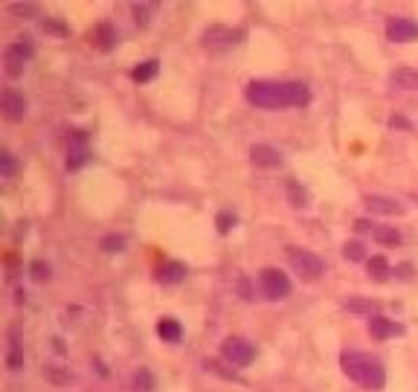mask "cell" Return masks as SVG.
Instances as JSON below:
<instances>
[{
    "label": "cell",
    "instance_id": "cell-2",
    "mask_svg": "<svg viewBox=\"0 0 418 392\" xmlns=\"http://www.w3.org/2000/svg\"><path fill=\"white\" fill-rule=\"evenodd\" d=\"M340 369L349 381H354L357 386L363 389H372V392H381L386 386V369L384 363L366 355V351H354V349H346L340 355Z\"/></svg>",
    "mask_w": 418,
    "mask_h": 392
},
{
    "label": "cell",
    "instance_id": "cell-29",
    "mask_svg": "<svg viewBox=\"0 0 418 392\" xmlns=\"http://www.w3.org/2000/svg\"><path fill=\"white\" fill-rule=\"evenodd\" d=\"M99 247H102L105 253H123L125 250V239H123V235H105V239L99 241Z\"/></svg>",
    "mask_w": 418,
    "mask_h": 392
},
{
    "label": "cell",
    "instance_id": "cell-1",
    "mask_svg": "<svg viewBox=\"0 0 418 392\" xmlns=\"http://www.w3.org/2000/svg\"><path fill=\"white\" fill-rule=\"evenodd\" d=\"M244 99L262 111H285V108H305L311 102V88L305 82H250L244 88Z\"/></svg>",
    "mask_w": 418,
    "mask_h": 392
},
{
    "label": "cell",
    "instance_id": "cell-9",
    "mask_svg": "<svg viewBox=\"0 0 418 392\" xmlns=\"http://www.w3.org/2000/svg\"><path fill=\"white\" fill-rule=\"evenodd\" d=\"M85 163H90V148H88V134L85 131H73L70 134V148H67V169L76 172Z\"/></svg>",
    "mask_w": 418,
    "mask_h": 392
},
{
    "label": "cell",
    "instance_id": "cell-28",
    "mask_svg": "<svg viewBox=\"0 0 418 392\" xmlns=\"http://www.w3.org/2000/svg\"><path fill=\"white\" fill-rule=\"evenodd\" d=\"M131 12H134L137 27H148V24H151V12H154V6H151V4H134Z\"/></svg>",
    "mask_w": 418,
    "mask_h": 392
},
{
    "label": "cell",
    "instance_id": "cell-12",
    "mask_svg": "<svg viewBox=\"0 0 418 392\" xmlns=\"http://www.w3.org/2000/svg\"><path fill=\"white\" fill-rule=\"evenodd\" d=\"M401 326H398L395 320H389V317H381V314H375V317L369 320V335L375 337V340H389V337H395V335H401Z\"/></svg>",
    "mask_w": 418,
    "mask_h": 392
},
{
    "label": "cell",
    "instance_id": "cell-18",
    "mask_svg": "<svg viewBox=\"0 0 418 392\" xmlns=\"http://www.w3.org/2000/svg\"><path fill=\"white\" fill-rule=\"evenodd\" d=\"M93 41H96V47L102 50V52H111L116 47V29L111 24H99L93 29Z\"/></svg>",
    "mask_w": 418,
    "mask_h": 392
},
{
    "label": "cell",
    "instance_id": "cell-34",
    "mask_svg": "<svg viewBox=\"0 0 418 392\" xmlns=\"http://www.w3.org/2000/svg\"><path fill=\"white\" fill-rule=\"evenodd\" d=\"M375 227H377V224L369 221V218H357V221H354V230H357V232H369V235H372Z\"/></svg>",
    "mask_w": 418,
    "mask_h": 392
},
{
    "label": "cell",
    "instance_id": "cell-7",
    "mask_svg": "<svg viewBox=\"0 0 418 392\" xmlns=\"http://www.w3.org/2000/svg\"><path fill=\"white\" fill-rule=\"evenodd\" d=\"M0 111H4L6 120L21 122V120H27V113H29V102H27V96L21 90L6 88L4 96H0Z\"/></svg>",
    "mask_w": 418,
    "mask_h": 392
},
{
    "label": "cell",
    "instance_id": "cell-10",
    "mask_svg": "<svg viewBox=\"0 0 418 392\" xmlns=\"http://www.w3.org/2000/svg\"><path fill=\"white\" fill-rule=\"evenodd\" d=\"M250 160L258 169H279V166H282V151L273 148V146L258 143V146L250 148Z\"/></svg>",
    "mask_w": 418,
    "mask_h": 392
},
{
    "label": "cell",
    "instance_id": "cell-17",
    "mask_svg": "<svg viewBox=\"0 0 418 392\" xmlns=\"http://www.w3.org/2000/svg\"><path fill=\"white\" fill-rule=\"evenodd\" d=\"M157 73H160V62H157V58H148V62H139L131 70V78H134L137 85H146V82H151Z\"/></svg>",
    "mask_w": 418,
    "mask_h": 392
},
{
    "label": "cell",
    "instance_id": "cell-33",
    "mask_svg": "<svg viewBox=\"0 0 418 392\" xmlns=\"http://www.w3.org/2000/svg\"><path fill=\"white\" fill-rule=\"evenodd\" d=\"M389 128H395V131H412V122L404 120V116H389Z\"/></svg>",
    "mask_w": 418,
    "mask_h": 392
},
{
    "label": "cell",
    "instance_id": "cell-5",
    "mask_svg": "<svg viewBox=\"0 0 418 392\" xmlns=\"http://www.w3.org/2000/svg\"><path fill=\"white\" fill-rule=\"evenodd\" d=\"M221 358L235 369H247L256 360V346L247 337H227L221 343Z\"/></svg>",
    "mask_w": 418,
    "mask_h": 392
},
{
    "label": "cell",
    "instance_id": "cell-20",
    "mask_svg": "<svg viewBox=\"0 0 418 392\" xmlns=\"http://www.w3.org/2000/svg\"><path fill=\"white\" fill-rule=\"evenodd\" d=\"M343 308L349 311V314H363V317H375L377 314V302H372V300H366V297H349L346 302H343Z\"/></svg>",
    "mask_w": 418,
    "mask_h": 392
},
{
    "label": "cell",
    "instance_id": "cell-32",
    "mask_svg": "<svg viewBox=\"0 0 418 392\" xmlns=\"http://www.w3.org/2000/svg\"><path fill=\"white\" fill-rule=\"evenodd\" d=\"M12 15H24V18H35L38 15V4H9Z\"/></svg>",
    "mask_w": 418,
    "mask_h": 392
},
{
    "label": "cell",
    "instance_id": "cell-4",
    "mask_svg": "<svg viewBox=\"0 0 418 392\" xmlns=\"http://www.w3.org/2000/svg\"><path fill=\"white\" fill-rule=\"evenodd\" d=\"M258 285H262V293L270 300V302H279V300H288L291 297V279L288 273H282L279 267H265L262 273H258Z\"/></svg>",
    "mask_w": 418,
    "mask_h": 392
},
{
    "label": "cell",
    "instance_id": "cell-35",
    "mask_svg": "<svg viewBox=\"0 0 418 392\" xmlns=\"http://www.w3.org/2000/svg\"><path fill=\"white\" fill-rule=\"evenodd\" d=\"M395 273H398V276H401V279H410V276H412V265H410V262L398 265V267H395Z\"/></svg>",
    "mask_w": 418,
    "mask_h": 392
},
{
    "label": "cell",
    "instance_id": "cell-8",
    "mask_svg": "<svg viewBox=\"0 0 418 392\" xmlns=\"http://www.w3.org/2000/svg\"><path fill=\"white\" fill-rule=\"evenodd\" d=\"M386 38L392 44H410L418 38V21L412 18H404V15H395L386 21Z\"/></svg>",
    "mask_w": 418,
    "mask_h": 392
},
{
    "label": "cell",
    "instance_id": "cell-11",
    "mask_svg": "<svg viewBox=\"0 0 418 392\" xmlns=\"http://www.w3.org/2000/svg\"><path fill=\"white\" fill-rule=\"evenodd\" d=\"M244 38H247L244 29H232V27H209L204 32L207 44H242Z\"/></svg>",
    "mask_w": 418,
    "mask_h": 392
},
{
    "label": "cell",
    "instance_id": "cell-14",
    "mask_svg": "<svg viewBox=\"0 0 418 392\" xmlns=\"http://www.w3.org/2000/svg\"><path fill=\"white\" fill-rule=\"evenodd\" d=\"M366 209L377 212V215H404V204L395 201V198H386V195H369Z\"/></svg>",
    "mask_w": 418,
    "mask_h": 392
},
{
    "label": "cell",
    "instance_id": "cell-23",
    "mask_svg": "<svg viewBox=\"0 0 418 392\" xmlns=\"http://www.w3.org/2000/svg\"><path fill=\"white\" fill-rule=\"evenodd\" d=\"M389 273H392V267H389V262H386L384 256H372V259H369V276H372V279L384 282Z\"/></svg>",
    "mask_w": 418,
    "mask_h": 392
},
{
    "label": "cell",
    "instance_id": "cell-6",
    "mask_svg": "<svg viewBox=\"0 0 418 392\" xmlns=\"http://www.w3.org/2000/svg\"><path fill=\"white\" fill-rule=\"evenodd\" d=\"M32 41L29 38H18V41H12L6 50H4V64H6V76H12V78H18L24 73V67H27V62L32 58Z\"/></svg>",
    "mask_w": 418,
    "mask_h": 392
},
{
    "label": "cell",
    "instance_id": "cell-19",
    "mask_svg": "<svg viewBox=\"0 0 418 392\" xmlns=\"http://www.w3.org/2000/svg\"><path fill=\"white\" fill-rule=\"evenodd\" d=\"M372 239L377 241V244H384V247H398L404 241V235L398 232L395 227H384V224H377L375 230H372Z\"/></svg>",
    "mask_w": 418,
    "mask_h": 392
},
{
    "label": "cell",
    "instance_id": "cell-25",
    "mask_svg": "<svg viewBox=\"0 0 418 392\" xmlns=\"http://www.w3.org/2000/svg\"><path fill=\"white\" fill-rule=\"evenodd\" d=\"M15 172H18L15 154H12L9 148H4V151H0V174H4L6 181H12V178H15Z\"/></svg>",
    "mask_w": 418,
    "mask_h": 392
},
{
    "label": "cell",
    "instance_id": "cell-15",
    "mask_svg": "<svg viewBox=\"0 0 418 392\" xmlns=\"http://www.w3.org/2000/svg\"><path fill=\"white\" fill-rule=\"evenodd\" d=\"M157 337H160L163 343H181L183 340V326L174 317H163L160 323H157Z\"/></svg>",
    "mask_w": 418,
    "mask_h": 392
},
{
    "label": "cell",
    "instance_id": "cell-13",
    "mask_svg": "<svg viewBox=\"0 0 418 392\" xmlns=\"http://www.w3.org/2000/svg\"><path fill=\"white\" fill-rule=\"evenodd\" d=\"M186 265L183 262H166V265H160L157 267V273H154V279L160 282V285H181L183 279H186Z\"/></svg>",
    "mask_w": 418,
    "mask_h": 392
},
{
    "label": "cell",
    "instance_id": "cell-21",
    "mask_svg": "<svg viewBox=\"0 0 418 392\" xmlns=\"http://www.w3.org/2000/svg\"><path fill=\"white\" fill-rule=\"evenodd\" d=\"M6 366H9L12 372H18V369H24V349H21V343H18V331H12V335H9V351H6Z\"/></svg>",
    "mask_w": 418,
    "mask_h": 392
},
{
    "label": "cell",
    "instance_id": "cell-16",
    "mask_svg": "<svg viewBox=\"0 0 418 392\" xmlns=\"http://www.w3.org/2000/svg\"><path fill=\"white\" fill-rule=\"evenodd\" d=\"M389 85L392 88H401V90H415L418 88V70H412V67H395L389 73Z\"/></svg>",
    "mask_w": 418,
    "mask_h": 392
},
{
    "label": "cell",
    "instance_id": "cell-30",
    "mask_svg": "<svg viewBox=\"0 0 418 392\" xmlns=\"http://www.w3.org/2000/svg\"><path fill=\"white\" fill-rule=\"evenodd\" d=\"M29 273H32L35 282H47V279L53 276V270H50L47 262H32V265H29Z\"/></svg>",
    "mask_w": 418,
    "mask_h": 392
},
{
    "label": "cell",
    "instance_id": "cell-3",
    "mask_svg": "<svg viewBox=\"0 0 418 392\" xmlns=\"http://www.w3.org/2000/svg\"><path fill=\"white\" fill-rule=\"evenodd\" d=\"M288 262L293 267V273L300 279L305 282H316V279H323V273H326V262L316 256V253L311 250H300V247H288Z\"/></svg>",
    "mask_w": 418,
    "mask_h": 392
},
{
    "label": "cell",
    "instance_id": "cell-31",
    "mask_svg": "<svg viewBox=\"0 0 418 392\" xmlns=\"http://www.w3.org/2000/svg\"><path fill=\"white\" fill-rule=\"evenodd\" d=\"M44 32H53V35H58V38H67V35H70V29H67L62 21H55V18H47V21H44Z\"/></svg>",
    "mask_w": 418,
    "mask_h": 392
},
{
    "label": "cell",
    "instance_id": "cell-27",
    "mask_svg": "<svg viewBox=\"0 0 418 392\" xmlns=\"http://www.w3.org/2000/svg\"><path fill=\"white\" fill-rule=\"evenodd\" d=\"M343 256L349 262H363L366 259V244L363 241H346L343 244Z\"/></svg>",
    "mask_w": 418,
    "mask_h": 392
},
{
    "label": "cell",
    "instance_id": "cell-22",
    "mask_svg": "<svg viewBox=\"0 0 418 392\" xmlns=\"http://www.w3.org/2000/svg\"><path fill=\"white\" fill-rule=\"evenodd\" d=\"M154 386H157V381H154V375L148 369H137L131 375V389L134 392H154Z\"/></svg>",
    "mask_w": 418,
    "mask_h": 392
},
{
    "label": "cell",
    "instance_id": "cell-24",
    "mask_svg": "<svg viewBox=\"0 0 418 392\" xmlns=\"http://www.w3.org/2000/svg\"><path fill=\"white\" fill-rule=\"evenodd\" d=\"M288 201H291V206L302 209V206H308V192L296 181H288Z\"/></svg>",
    "mask_w": 418,
    "mask_h": 392
},
{
    "label": "cell",
    "instance_id": "cell-26",
    "mask_svg": "<svg viewBox=\"0 0 418 392\" xmlns=\"http://www.w3.org/2000/svg\"><path fill=\"white\" fill-rule=\"evenodd\" d=\"M235 224H238V218H235V212H230V209H221L215 215V227H218V232H221V235L232 232Z\"/></svg>",
    "mask_w": 418,
    "mask_h": 392
}]
</instances>
